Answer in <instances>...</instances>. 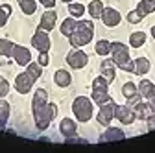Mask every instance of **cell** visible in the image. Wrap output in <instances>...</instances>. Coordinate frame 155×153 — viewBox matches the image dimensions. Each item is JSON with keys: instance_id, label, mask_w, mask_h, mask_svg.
<instances>
[{"instance_id": "obj_21", "label": "cell", "mask_w": 155, "mask_h": 153, "mask_svg": "<svg viewBox=\"0 0 155 153\" xmlns=\"http://www.w3.org/2000/svg\"><path fill=\"white\" fill-rule=\"evenodd\" d=\"M144 43H146V33L144 31H135V33L129 35V44L133 48H140Z\"/></svg>"}, {"instance_id": "obj_24", "label": "cell", "mask_w": 155, "mask_h": 153, "mask_svg": "<svg viewBox=\"0 0 155 153\" xmlns=\"http://www.w3.org/2000/svg\"><path fill=\"white\" fill-rule=\"evenodd\" d=\"M8 118H9V103L6 100H2L0 102V129L6 127Z\"/></svg>"}, {"instance_id": "obj_42", "label": "cell", "mask_w": 155, "mask_h": 153, "mask_svg": "<svg viewBox=\"0 0 155 153\" xmlns=\"http://www.w3.org/2000/svg\"><path fill=\"white\" fill-rule=\"evenodd\" d=\"M148 105H150V109H151V112H153V114H155V96H153V98H150V100H148Z\"/></svg>"}, {"instance_id": "obj_23", "label": "cell", "mask_w": 155, "mask_h": 153, "mask_svg": "<svg viewBox=\"0 0 155 153\" xmlns=\"http://www.w3.org/2000/svg\"><path fill=\"white\" fill-rule=\"evenodd\" d=\"M137 9L140 11L142 17L153 13V11H155V0H140V4L137 6Z\"/></svg>"}, {"instance_id": "obj_31", "label": "cell", "mask_w": 155, "mask_h": 153, "mask_svg": "<svg viewBox=\"0 0 155 153\" xmlns=\"http://www.w3.org/2000/svg\"><path fill=\"white\" fill-rule=\"evenodd\" d=\"M28 74L31 76L33 80H39L43 76V67L39 65V63H30L28 65Z\"/></svg>"}, {"instance_id": "obj_38", "label": "cell", "mask_w": 155, "mask_h": 153, "mask_svg": "<svg viewBox=\"0 0 155 153\" xmlns=\"http://www.w3.org/2000/svg\"><path fill=\"white\" fill-rule=\"evenodd\" d=\"M41 67H46L48 65V52H41L39 54V61H37Z\"/></svg>"}, {"instance_id": "obj_14", "label": "cell", "mask_w": 155, "mask_h": 153, "mask_svg": "<svg viewBox=\"0 0 155 153\" xmlns=\"http://www.w3.org/2000/svg\"><path fill=\"white\" fill-rule=\"evenodd\" d=\"M76 129H78V125H76V122L70 120V118H63V122L59 124V131H61L63 137H72V135H76Z\"/></svg>"}, {"instance_id": "obj_41", "label": "cell", "mask_w": 155, "mask_h": 153, "mask_svg": "<svg viewBox=\"0 0 155 153\" xmlns=\"http://www.w3.org/2000/svg\"><path fill=\"white\" fill-rule=\"evenodd\" d=\"M39 2H41V4H43L45 8H48V9L55 6V0H39Z\"/></svg>"}, {"instance_id": "obj_18", "label": "cell", "mask_w": 155, "mask_h": 153, "mask_svg": "<svg viewBox=\"0 0 155 153\" xmlns=\"http://www.w3.org/2000/svg\"><path fill=\"white\" fill-rule=\"evenodd\" d=\"M54 81H55V85H59V87H68L72 78H70V74L67 70H57L54 74Z\"/></svg>"}, {"instance_id": "obj_29", "label": "cell", "mask_w": 155, "mask_h": 153, "mask_svg": "<svg viewBox=\"0 0 155 153\" xmlns=\"http://www.w3.org/2000/svg\"><path fill=\"white\" fill-rule=\"evenodd\" d=\"M68 13H70V17L78 18V17H81V15L85 13V6H83V4H78V2H72V4L68 6Z\"/></svg>"}, {"instance_id": "obj_43", "label": "cell", "mask_w": 155, "mask_h": 153, "mask_svg": "<svg viewBox=\"0 0 155 153\" xmlns=\"http://www.w3.org/2000/svg\"><path fill=\"white\" fill-rule=\"evenodd\" d=\"M151 35H153V39H155V26H151Z\"/></svg>"}, {"instance_id": "obj_16", "label": "cell", "mask_w": 155, "mask_h": 153, "mask_svg": "<svg viewBox=\"0 0 155 153\" xmlns=\"http://www.w3.org/2000/svg\"><path fill=\"white\" fill-rule=\"evenodd\" d=\"M133 112H135V118H139V120H146L150 114H153L151 109H150V105L148 103H142V102H139L137 105L133 107Z\"/></svg>"}, {"instance_id": "obj_1", "label": "cell", "mask_w": 155, "mask_h": 153, "mask_svg": "<svg viewBox=\"0 0 155 153\" xmlns=\"http://www.w3.org/2000/svg\"><path fill=\"white\" fill-rule=\"evenodd\" d=\"M31 109H33V118H35V125L37 129H48L52 118L57 114V107L54 103H48V94L45 89H39L33 94V102H31Z\"/></svg>"}, {"instance_id": "obj_27", "label": "cell", "mask_w": 155, "mask_h": 153, "mask_svg": "<svg viewBox=\"0 0 155 153\" xmlns=\"http://www.w3.org/2000/svg\"><path fill=\"white\" fill-rule=\"evenodd\" d=\"M94 50H96V54H98V55H107V54H111V43L105 41V39H102V41L96 43Z\"/></svg>"}, {"instance_id": "obj_15", "label": "cell", "mask_w": 155, "mask_h": 153, "mask_svg": "<svg viewBox=\"0 0 155 153\" xmlns=\"http://www.w3.org/2000/svg\"><path fill=\"white\" fill-rule=\"evenodd\" d=\"M139 94L142 98H153L155 96V85L151 83V81H148V80H142L140 81V85H139Z\"/></svg>"}, {"instance_id": "obj_12", "label": "cell", "mask_w": 155, "mask_h": 153, "mask_svg": "<svg viewBox=\"0 0 155 153\" xmlns=\"http://www.w3.org/2000/svg\"><path fill=\"white\" fill-rule=\"evenodd\" d=\"M126 135H124V131L118 129V127H109L102 133V137H100V142H111V140H124Z\"/></svg>"}, {"instance_id": "obj_11", "label": "cell", "mask_w": 155, "mask_h": 153, "mask_svg": "<svg viewBox=\"0 0 155 153\" xmlns=\"http://www.w3.org/2000/svg\"><path fill=\"white\" fill-rule=\"evenodd\" d=\"M100 18L104 21L105 26L113 28V26H118V22H120V13L116 11V9H113V8H104V13H102Z\"/></svg>"}, {"instance_id": "obj_10", "label": "cell", "mask_w": 155, "mask_h": 153, "mask_svg": "<svg viewBox=\"0 0 155 153\" xmlns=\"http://www.w3.org/2000/svg\"><path fill=\"white\" fill-rule=\"evenodd\" d=\"M13 59H15V63L17 65H30L31 63V54H30V50L28 48H24V46H17L15 44V48H13Z\"/></svg>"}, {"instance_id": "obj_22", "label": "cell", "mask_w": 155, "mask_h": 153, "mask_svg": "<svg viewBox=\"0 0 155 153\" xmlns=\"http://www.w3.org/2000/svg\"><path fill=\"white\" fill-rule=\"evenodd\" d=\"M104 4L100 2V0H92V2L89 4V13H91V17L92 18H100L102 17V13H104Z\"/></svg>"}, {"instance_id": "obj_36", "label": "cell", "mask_w": 155, "mask_h": 153, "mask_svg": "<svg viewBox=\"0 0 155 153\" xmlns=\"http://www.w3.org/2000/svg\"><path fill=\"white\" fill-rule=\"evenodd\" d=\"M65 142H67V144H87V140H85V138H80V137H76V135L67 137V138H65Z\"/></svg>"}, {"instance_id": "obj_13", "label": "cell", "mask_w": 155, "mask_h": 153, "mask_svg": "<svg viewBox=\"0 0 155 153\" xmlns=\"http://www.w3.org/2000/svg\"><path fill=\"white\" fill-rule=\"evenodd\" d=\"M55 21H57V15H55V11L48 9L46 13H43V17H41V22H39V28H41V30H45V31H50V30H54V28H55Z\"/></svg>"}, {"instance_id": "obj_7", "label": "cell", "mask_w": 155, "mask_h": 153, "mask_svg": "<svg viewBox=\"0 0 155 153\" xmlns=\"http://www.w3.org/2000/svg\"><path fill=\"white\" fill-rule=\"evenodd\" d=\"M31 44H33V48H37L39 52H48V50H50V37H48V33H46L45 30L39 28V30L35 31V35L31 37Z\"/></svg>"}, {"instance_id": "obj_5", "label": "cell", "mask_w": 155, "mask_h": 153, "mask_svg": "<svg viewBox=\"0 0 155 153\" xmlns=\"http://www.w3.org/2000/svg\"><path fill=\"white\" fill-rule=\"evenodd\" d=\"M114 109H116V103L111 100V102H107V103H104V105H100V111H98V124H102V125H109L111 124V120L114 118Z\"/></svg>"}, {"instance_id": "obj_35", "label": "cell", "mask_w": 155, "mask_h": 153, "mask_svg": "<svg viewBox=\"0 0 155 153\" xmlns=\"http://www.w3.org/2000/svg\"><path fill=\"white\" fill-rule=\"evenodd\" d=\"M126 100H127V103H126V105L133 109V107H135V105H137L139 102H142V96H140V94L137 92V94H135V96H131V98H126Z\"/></svg>"}, {"instance_id": "obj_3", "label": "cell", "mask_w": 155, "mask_h": 153, "mask_svg": "<svg viewBox=\"0 0 155 153\" xmlns=\"http://www.w3.org/2000/svg\"><path fill=\"white\" fill-rule=\"evenodd\" d=\"M72 111L78 122H89L92 118V102L85 96H78L72 103Z\"/></svg>"}, {"instance_id": "obj_44", "label": "cell", "mask_w": 155, "mask_h": 153, "mask_svg": "<svg viewBox=\"0 0 155 153\" xmlns=\"http://www.w3.org/2000/svg\"><path fill=\"white\" fill-rule=\"evenodd\" d=\"M63 2H72V0H63Z\"/></svg>"}, {"instance_id": "obj_17", "label": "cell", "mask_w": 155, "mask_h": 153, "mask_svg": "<svg viewBox=\"0 0 155 153\" xmlns=\"http://www.w3.org/2000/svg\"><path fill=\"white\" fill-rule=\"evenodd\" d=\"M114 61L113 59H105L104 63H102V76H104V78L111 83L113 80H114Z\"/></svg>"}, {"instance_id": "obj_33", "label": "cell", "mask_w": 155, "mask_h": 153, "mask_svg": "<svg viewBox=\"0 0 155 153\" xmlns=\"http://www.w3.org/2000/svg\"><path fill=\"white\" fill-rule=\"evenodd\" d=\"M142 18H144V17L140 15V11H139V9H133V11H129V13H127V21H129L131 24H139Z\"/></svg>"}, {"instance_id": "obj_39", "label": "cell", "mask_w": 155, "mask_h": 153, "mask_svg": "<svg viewBox=\"0 0 155 153\" xmlns=\"http://www.w3.org/2000/svg\"><path fill=\"white\" fill-rule=\"evenodd\" d=\"M120 68H122V70H126V72H133V70H135V61H131V59H129V61H127V63H124Z\"/></svg>"}, {"instance_id": "obj_34", "label": "cell", "mask_w": 155, "mask_h": 153, "mask_svg": "<svg viewBox=\"0 0 155 153\" xmlns=\"http://www.w3.org/2000/svg\"><path fill=\"white\" fill-rule=\"evenodd\" d=\"M107 87H109V81L104 78V76H100V78H96V80L92 81V89H102V90H107Z\"/></svg>"}, {"instance_id": "obj_20", "label": "cell", "mask_w": 155, "mask_h": 153, "mask_svg": "<svg viewBox=\"0 0 155 153\" xmlns=\"http://www.w3.org/2000/svg\"><path fill=\"white\" fill-rule=\"evenodd\" d=\"M92 100L98 103V105H104L107 102H111V96L107 90H102V89H92Z\"/></svg>"}, {"instance_id": "obj_32", "label": "cell", "mask_w": 155, "mask_h": 153, "mask_svg": "<svg viewBox=\"0 0 155 153\" xmlns=\"http://www.w3.org/2000/svg\"><path fill=\"white\" fill-rule=\"evenodd\" d=\"M137 92H139V89H137V85H135V83H131V81L124 83V87H122V94H124L126 98H131V96H135Z\"/></svg>"}, {"instance_id": "obj_4", "label": "cell", "mask_w": 155, "mask_h": 153, "mask_svg": "<svg viewBox=\"0 0 155 153\" xmlns=\"http://www.w3.org/2000/svg\"><path fill=\"white\" fill-rule=\"evenodd\" d=\"M111 52H113V61H114V65L118 67V68L124 63L129 61V50H127L126 44H122V43H111Z\"/></svg>"}, {"instance_id": "obj_25", "label": "cell", "mask_w": 155, "mask_h": 153, "mask_svg": "<svg viewBox=\"0 0 155 153\" xmlns=\"http://www.w3.org/2000/svg\"><path fill=\"white\" fill-rule=\"evenodd\" d=\"M18 6H21L24 15H33L37 9V2L35 0H18Z\"/></svg>"}, {"instance_id": "obj_6", "label": "cell", "mask_w": 155, "mask_h": 153, "mask_svg": "<svg viewBox=\"0 0 155 153\" xmlns=\"http://www.w3.org/2000/svg\"><path fill=\"white\" fill-rule=\"evenodd\" d=\"M67 63L72 67V68H83L87 63H89V57L83 50H70L68 55H67Z\"/></svg>"}, {"instance_id": "obj_19", "label": "cell", "mask_w": 155, "mask_h": 153, "mask_svg": "<svg viewBox=\"0 0 155 153\" xmlns=\"http://www.w3.org/2000/svg\"><path fill=\"white\" fill-rule=\"evenodd\" d=\"M148 70H150V61L146 59V57H139V59H135V70H133V74L144 76Z\"/></svg>"}, {"instance_id": "obj_26", "label": "cell", "mask_w": 155, "mask_h": 153, "mask_svg": "<svg viewBox=\"0 0 155 153\" xmlns=\"http://www.w3.org/2000/svg\"><path fill=\"white\" fill-rule=\"evenodd\" d=\"M13 48H15V44L9 39H0V55L11 57L13 55Z\"/></svg>"}, {"instance_id": "obj_30", "label": "cell", "mask_w": 155, "mask_h": 153, "mask_svg": "<svg viewBox=\"0 0 155 153\" xmlns=\"http://www.w3.org/2000/svg\"><path fill=\"white\" fill-rule=\"evenodd\" d=\"M9 15H11V6L9 4H2V6H0V28L6 26Z\"/></svg>"}, {"instance_id": "obj_28", "label": "cell", "mask_w": 155, "mask_h": 153, "mask_svg": "<svg viewBox=\"0 0 155 153\" xmlns=\"http://www.w3.org/2000/svg\"><path fill=\"white\" fill-rule=\"evenodd\" d=\"M74 28H76V21H74V17H68V18H65L63 24H61V33L68 37V35L74 31Z\"/></svg>"}, {"instance_id": "obj_40", "label": "cell", "mask_w": 155, "mask_h": 153, "mask_svg": "<svg viewBox=\"0 0 155 153\" xmlns=\"http://www.w3.org/2000/svg\"><path fill=\"white\" fill-rule=\"evenodd\" d=\"M146 122H148V131H153L155 129V114H150L146 118Z\"/></svg>"}, {"instance_id": "obj_2", "label": "cell", "mask_w": 155, "mask_h": 153, "mask_svg": "<svg viewBox=\"0 0 155 153\" xmlns=\"http://www.w3.org/2000/svg\"><path fill=\"white\" fill-rule=\"evenodd\" d=\"M92 31H94V24L92 21H76V28L74 31L68 35V41L74 48H80L91 43L92 39Z\"/></svg>"}, {"instance_id": "obj_8", "label": "cell", "mask_w": 155, "mask_h": 153, "mask_svg": "<svg viewBox=\"0 0 155 153\" xmlns=\"http://www.w3.org/2000/svg\"><path fill=\"white\" fill-rule=\"evenodd\" d=\"M33 78L28 74V72H22V74H18L17 76V80H15V90L17 92H21V94H28L33 87Z\"/></svg>"}, {"instance_id": "obj_9", "label": "cell", "mask_w": 155, "mask_h": 153, "mask_svg": "<svg viewBox=\"0 0 155 153\" xmlns=\"http://www.w3.org/2000/svg\"><path fill=\"white\" fill-rule=\"evenodd\" d=\"M114 116L118 118L122 124H126V125H129V124L135 122V112H133V109L127 107V105H116V109H114Z\"/></svg>"}, {"instance_id": "obj_37", "label": "cell", "mask_w": 155, "mask_h": 153, "mask_svg": "<svg viewBox=\"0 0 155 153\" xmlns=\"http://www.w3.org/2000/svg\"><path fill=\"white\" fill-rule=\"evenodd\" d=\"M8 92H9V83L4 78H0V96H6Z\"/></svg>"}]
</instances>
